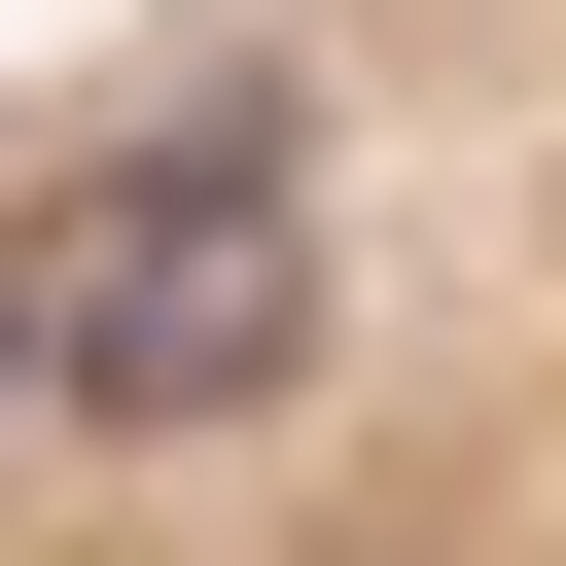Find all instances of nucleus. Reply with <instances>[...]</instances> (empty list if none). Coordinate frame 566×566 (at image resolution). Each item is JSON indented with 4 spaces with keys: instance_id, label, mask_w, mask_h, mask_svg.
Instances as JSON below:
<instances>
[{
    "instance_id": "obj_1",
    "label": "nucleus",
    "mask_w": 566,
    "mask_h": 566,
    "mask_svg": "<svg viewBox=\"0 0 566 566\" xmlns=\"http://www.w3.org/2000/svg\"><path fill=\"white\" fill-rule=\"evenodd\" d=\"M0 566H106V531H71V460H35V424H0Z\"/></svg>"
}]
</instances>
